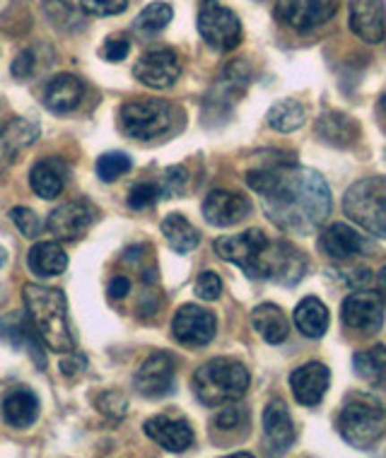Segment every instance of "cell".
I'll return each mask as SVG.
<instances>
[{"mask_svg": "<svg viewBox=\"0 0 386 458\" xmlns=\"http://www.w3.org/2000/svg\"><path fill=\"white\" fill-rule=\"evenodd\" d=\"M246 183L259 193L266 217L287 234H309L331 213V189L309 166L273 159L249 169Z\"/></svg>", "mask_w": 386, "mask_h": 458, "instance_id": "obj_1", "label": "cell"}, {"mask_svg": "<svg viewBox=\"0 0 386 458\" xmlns=\"http://www.w3.org/2000/svg\"><path fill=\"white\" fill-rule=\"evenodd\" d=\"M24 311L39 340L51 352L65 355L75 350L71 321H68V300L61 290L44 284H24Z\"/></svg>", "mask_w": 386, "mask_h": 458, "instance_id": "obj_2", "label": "cell"}, {"mask_svg": "<svg viewBox=\"0 0 386 458\" xmlns=\"http://www.w3.org/2000/svg\"><path fill=\"white\" fill-rule=\"evenodd\" d=\"M249 369L232 357H215L201 364L193 374V394L208 408L236 403L249 388Z\"/></svg>", "mask_w": 386, "mask_h": 458, "instance_id": "obj_3", "label": "cell"}, {"mask_svg": "<svg viewBox=\"0 0 386 458\" xmlns=\"http://www.w3.org/2000/svg\"><path fill=\"white\" fill-rule=\"evenodd\" d=\"M182 111L159 99H135L121 106L118 126L133 140H155L176 131Z\"/></svg>", "mask_w": 386, "mask_h": 458, "instance_id": "obj_4", "label": "cell"}, {"mask_svg": "<svg viewBox=\"0 0 386 458\" xmlns=\"http://www.w3.org/2000/svg\"><path fill=\"white\" fill-rule=\"evenodd\" d=\"M339 432L355 449H370L386 432V412L367 395H350L339 415Z\"/></svg>", "mask_w": 386, "mask_h": 458, "instance_id": "obj_5", "label": "cell"}, {"mask_svg": "<svg viewBox=\"0 0 386 458\" xmlns=\"http://www.w3.org/2000/svg\"><path fill=\"white\" fill-rule=\"evenodd\" d=\"M347 217L374 237L386 239V176H367L353 183L343 198Z\"/></svg>", "mask_w": 386, "mask_h": 458, "instance_id": "obj_6", "label": "cell"}, {"mask_svg": "<svg viewBox=\"0 0 386 458\" xmlns=\"http://www.w3.org/2000/svg\"><path fill=\"white\" fill-rule=\"evenodd\" d=\"M307 256L287 242H270L263 246L259 263L253 268V280H270L278 284H297L307 276Z\"/></svg>", "mask_w": 386, "mask_h": 458, "instance_id": "obj_7", "label": "cell"}, {"mask_svg": "<svg viewBox=\"0 0 386 458\" xmlns=\"http://www.w3.org/2000/svg\"><path fill=\"white\" fill-rule=\"evenodd\" d=\"M198 32L208 47L232 51L242 41V22L220 0H201L198 5Z\"/></svg>", "mask_w": 386, "mask_h": 458, "instance_id": "obj_8", "label": "cell"}, {"mask_svg": "<svg viewBox=\"0 0 386 458\" xmlns=\"http://www.w3.org/2000/svg\"><path fill=\"white\" fill-rule=\"evenodd\" d=\"M97 217H99V210L90 200H71L48 215L47 229L56 242H78L85 237L87 229L95 225Z\"/></svg>", "mask_w": 386, "mask_h": 458, "instance_id": "obj_9", "label": "cell"}, {"mask_svg": "<svg viewBox=\"0 0 386 458\" xmlns=\"http://www.w3.org/2000/svg\"><path fill=\"white\" fill-rule=\"evenodd\" d=\"M172 333L176 343L186 348H203L218 333V318L213 311L198 307V304H184L172 318Z\"/></svg>", "mask_w": 386, "mask_h": 458, "instance_id": "obj_10", "label": "cell"}, {"mask_svg": "<svg viewBox=\"0 0 386 458\" xmlns=\"http://www.w3.org/2000/svg\"><path fill=\"white\" fill-rule=\"evenodd\" d=\"M343 326L363 335H374L384 326V300L372 293L347 294L340 304Z\"/></svg>", "mask_w": 386, "mask_h": 458, "instance_id": "obj_11", "label": "cell"}, {"mask_svg": "<svg viewBox=\"0 0 386 458\" xmlns=\"http://www.w3.org/2000/svg\"><path fill=\"white\" fill-rule=\"evenodd\" d=\"M339 10V0H278V20L297 32H309L329 22Z\"/></svg>", "mask_w": 386, "mask_h": 458, "instance_id": "obj_12", "label": "cell"}, {"mask_svg": "<svg viewBox=\"0 0 386 458\" xmlns=\"http://www.w3.org/2000/svg\"><path fill=\"white\" fill-rule=\"evenodd\" d=\"M182 75V61L172 48H155L141 55V61L135 64L133 78L152 89L172 88L174 82Z\"/></svg>", "mask_w": 386, "mask_h": 458, "instance_id": "obj_13", "label": "cell"}, {"mask_svg": "<svg viewBox=\"0 0 386 458\" xmlns=\"http://www.w3.org/2000/svg\"><path fill=\"white\" fill-rule=\"evenodd\" d=\"M266 244H269V237L261 229H246L242 234H229V237L218 239L215 242V253L220 256L222 261L239 266L246 276L252 277Z\"/></svg>", "mask_w": 386, "mask_h": 458, "instance_id": "obj_14", "label": "cell"}, {"mask_svg": "<svg viewBox=\"0 0 386 458\" xmlns=\"http://www.w3.org/2000/svg\"><path fill=\"white\" fill-rule=\"evenodd\" d=\"M174 377H176V362L167 352H152L145 362L138 367L133 377V386L138 394L148 398H162L172 394Z\"/></svg>", "mask_w": 386, "mask_h": 458, "instance_id": "obj_15", "label": "cell"}, {"mask_svg": "<svg viewBox=\"0 0 386 458\" xmlns=\"http://www.w3.org/2000/svg\"><path fill=\"white\" fill-rule=\"evenodd\" d=\"M252 203L242 193L232 191H213L203 200V217L213 227H235L239 222L249 217Z\"/></svg>", "mask_w": 386, "mask_h": 458, "instance_id": "obj_16", "label": "cell"}, {"mask_svg": "<svg viewBox=\"0 0 386 458\" xmlns=\"http://www.w3.org/2000/svg\"><path fill=\"white\" fill-rule=\"evenodd\" d=\"M142 429L152 442L159 444L165 451H172V454H182V451L191 449L196 444V435H193V429H191L186 420L155 415L142 425Z\"/></svg>", "mask_w": 386, "mask_h": 458, "instance_id": "obj_17", "label": "cell"}, {"mask_svg": "<svg viewBox=\"0 0 386 458\" xmlns=\"http://www.w3.org/2000/svg\"><path fill=\"white\" fill-rule=\"evenodd\" d=\"M331 384V371L322 362H307L297 367L290 374V388L297 403L302 405H319L323 401V395L329 391Z\"/></svg>", "mask_w": 386, "mask_h": 458, "instance_id": "obj_18", "label": "cell"}, {"mask_svg": "<svg viewBox=\"0 0 386 458\" xmlns=\"http://www.w3.org/2000/svg\"><path fill=\"white\" fill-rule=\"evenodd\" d=\"M0 340L8 343L13 350H24L37 362L39 369L47 367V357H44V350L39 345L41 340L30 324L27 311L24 314H8V317L0 318Z\"/></svg>", "mask_w": 386, "mask_h": 458, "instance_id": "obj_19", "label": "cell"}, {"mask_svg": "<svg viewBox=\"0 0 386 458\" xmlns=\"http://www.w3.org/2000/svg\"><path fill=\"white\" fill-rule=\"evenodd\" d=\"M350 30L367 44H379L384 39V0H350Z\"/></svg>", "mask_w": 386, "mask_h": 458, "instance_id": "obj_20", "label": "cell"}, {"mask_svg": "<svg viewBox=\"0 0 386 458\" xmlns=\"http://www.w3.org/2000/svg\"><path fill=\"white\" fill-rule=\"evenodd\" d=\"M319 249L336 261H346L357 253L374 251L372 242H367L363 234H357L353 227H347L343 222H336L331 227L323 229L322 237H319Z\"/></svg>", "mask_w": 386, "mask_h": 458, "instance_id": "obj_21", "label": "cell"}, {"mask_svg": "<svg viewBox=\"0 0 386 458\" xmlns=\"http://www.w3.org/2000/svg\"><path fill=\"white\" fill-rule=\"evenodd\" d=\"M263 437L273 454H283L295 444V422L280 398H273L263 411Z\"/></svg>", "mask_w": 386, "mask_h": 458, "instance_id": "obj_22", "label": "cell"}, {"mask_svg": "<svg viewBox=\"0 0 386 458\" xmlns=\"http://www.w3.org/2000/svg\"><path fill=\"white\" fill-rule=\"evenodd\" d=\"M0 412H3V420H5L10 427L27 429V427H32L34 422H37V418H39V395L24 386L10 388V391H5V395H3Z\"/></svg>", "mask_w": 386, "mask_h": 458, "instance_id": "obj_23", "label": "cell"}, {"mask_svg": "<svg viewBox=\"0 0 386 458\" xmlns=\"http://www.w3.org/2000/svg\"><path fill=\"white\" fill-rule=\"evenodd\" d=\"M82 97H85V85L71 72H61V75L51 78L44 89V104L54 114H71L73 109H78Z\"/></svg>", "mask_w": 386, "mask_h": 458, "instance_id": "obj_24", "label": "cell"}, {"mask_svg": "<svg viewBox=\"0 0 386 458\" xmlns=\"http://www.w3.org/2000/svg\"><path fill=\"white\" fill-rule=\"evenodd\" d=\"M37 138H39V126L34 121L13 119L5 123L0 128V165L13 162L20 152L34 145Z\"/></svg>", "mask_w": 386, "mask_h": 458, "instance_id": "obj_25", "label": "cell"}, {"mask_svg": "<svg viewBox=\"0 0 386 458\" xmlns=\"http://www.w3.org/2000/svg\"><path fill=\"white\" fill-rule=\"evenodd\" d=\"M252 324L259 331V335L270 345H280L290 335V321L285 317V311L278 304H259L252 311Z\"/></svg>", "mask_w": 386, "mask_h": 458, "instance_id": "obj_26", "label": "cell"}, {"mask_svg": "<svg viewBox=\"0 0 386 458\" xmlns=\"http://www.w3.org/2000/svg\"><path fill=\"white\" fill-rule=\"evenodd\" d=\"M27 266L34 276L39 277H58L68 268V256L58 242H39L27 253Z\"/></svg>", "mask_w": 386, "mask_h": 458, "instance_id": "obj_27", "label": "cell"}, {"mask_svg": "<svg viewBox=\"0 0 386 458\" xmlns=\"http://www.w3.org/2000/svg\"><path fill=\"white\" fill-rule=\"evenodd\" d=\"M316 135L336 148H350L360 138V126H357V121L340 111H329L316 123Z\"/></svg>", "mask_w": 386, "mask_h": 458, "instance_id": "obj_28", "label": "cell"}, {"mask_svg": "<svg viewBox=\"0 0 386 458\" xmlns=\"http://www.w3.org/2000/svg\"><path fill=\"white\" fill-rule=\"evenodd\" d=\"M30 183H32L34 193L44 200L58 198L65 186V166L54 159H41L32 166Z\"/></svg>", "mask_w": 386, "mask_h": 458, "instance_id": "obj_29", "label": "cell"}, {"mask_svg": "<svg viewBox=\"0 0 386 458\" xmlns=\"http://www.w3.org/2000/svg\"><path fill=\"white\" fill-rule=\"evenodd\" d=\"M159 227H162V234H165L169 249L174 253H179V256L191 253L198 246V242H201L198 229L182 213H169Z\"/></svg>", "mask_w": 386, "mask_h": 458, "instance_id": "obj_30", "label": "cell"}, {"mask_svg": "<svg viewBox=\"0 0 386 458\" xmlns=\"http://www.w3.org/2000/svg\"><path fill=\"white\" fill-rule=\"evenodd\" d=\"M329 309L316 297H305L295 309V326L307 338H322L329 331Z\"/></svg>", "mask_w": 386, "mask_h": 458, "instance_id": "obj_31", "label": "cell"}, {"mask_svg": "<svg viewBox=\"0 0 386 458\" xmlns=\"http://www.w3.org/2000/svg\"><path fill=\"white\" fill-rule=\"evenodd\" d=\"M269 126L280 131V133H292L297 128L305 126V119H307V111L297 99H280L269 109Z\"/></svg>", "mask_w": 386, "mask_h": 458, "instance_id": "obj_32", "label": "cell"}, {"mask_svg": "<svg viewBox=\"0 0 386 458\" xmlns=\"http://www.w3.org/2000/svg\"><path fill=\"white\" fill-rule=\"evenodd\" d=\"M174 20V8L165 0H155L148 8L141 10V15L135 17V30L145 34H158L169 27Z\"/></svg>", "mask_w": 386, "mask_h": 458, "instance_id": "obj_33", "label": "cell"}, {"mask_svg": "<svg viewBox=\"0 0 386 458\" xmlns=\"http://www.w3.org/2000/svg\"><path fill=\"white\" fill-rule=\"evenodd\" d=\"M357 377L365 381H382L386 377V348L377 345V348L357 352L353 360Z\"/></svg>", "mask_w": 386, "mask_h": 458, "instance_id": "obj_34", "label": "cell"}, {"mask_svg": "<svg viewBox=\"0 0 386 458\" xmlns=\"http://www.w3.org/2000/svg\"><path fill=\"white\" fill-rule=\"evenodd\" d=\"M44 13L64 32H71L75 27H82V20H80L78 10L71 5V0H44Z\"/></svg>", "mask_w": 386, "mask_h": 458, "instance_id": "obj_35", "label": "cell"}, {"mask_svg": "<svg viewBox=\"0 0 386 458\" xmlns=\"http://www.w3.org/2000/svg\"><path fill=\"white\" fill-rule=\"evenodd\" d=\"M131 166H133V162L124 152H107V155L97 159V176L102 182H116V179L131 172Z\"/></svg>", "mask_w": 386, "mask_h": 458, "instance_id": "obj_36", "label": "cell"}, {"mask_svg": "<svg viewBox=\"0 0 386 458\" xmlns=\"http://www.w3.org/2000/svg\"><path fill=\"white\" fill-rule=\"evenodd\" d=\"M246 422H249L246 411H242V408H225L213 420V427L215 432H222V435H246Z\"/></svg>", "mask_w": 386, "mask_h": 458, "instance_id": "obj_37", "label": "cell"}, {"mask_svg": "<svg viewBox=\"0 0 386 458\" xmlns=\"http://www.w3.org/2000/svg\"><path fill=\"white\" fill-rule=\"evenodd\" d=\"M97 408H99L104 418L118 422V420L126 418L128 398L121 391H104V394L97 395Z\"/></svg>", "mask_w": 386, "mask_h": 458, "instance_id": "obj_38", "label": "cell"}, {"mask_svg": "<svg viewBox=\"0 0 386 458\" xmlns=\"http://www.w3.org/2000/svg\"><path fill=\"white\" fill-rule=\"evenodd\" d=\"M159 198H162V189H159L158 183L138 182L133 183V189L128 191V206L133 208V210H142V208L155 206Z\"/></svg>", "mask_w": 386, "mask_h": 458, "instance_id": "obj_39", "label": "cell"}, {"mask_svg": "<svg viewBox=\"0 0 386 458\" xmlns=\"http://www.w3.org/2000/svg\"><path fill=\"white\" fill-rule=\"evenodd\" d=\"M10 217H13L17 229H20L27 239H37L41 234V220L37 217L34 210H30V208H24V206L13 208V210H10Z\"/></svg>", "mask_w": 386, "mask_h": 458, "instance_id": "obj_40", "label": "cell"}, {"mask_svg": "<svg viewBox=\"0 0 386 458\" xmlns=\"http://www.w3.org/2000/svg\"><path fill=\"white\" fill-rule=\"evenodd\" d=\"M80 8L92 17H111L126 13L128 0H80Z\"/></svg>", "mask_w": 386, "mask_h": 458, "instance_id": "obj_41", "label": "cell"}, {"mask_svg": "<svg viewBox=\"0 0 386 458\" xmlns=\"http://www.w3.org/2000/svg\"><path fill=\"white\" fill-rule=\"evenodd\" d=\"M193 293L205 301H215L220 300L222 294V280L218 273L213 270H203L201 276L196 277V284H193Z\"/></svg>", "mask_w": 386, "mask_h": 458, "instance_id": "obj_42", "label": "cell"}, {"mask_svg": "<svg viewBox=\"0 0 386 458\" xmlns=\"http://www.w3.org/2000/svg\"><path fill=\"white\" fill-rule=\"evenodd\" d=\"M186 183H189V172L184 166H169L165 174V183L159 189H162V196L179 198L186 191Z\"/></svg>", "mask_w": 386, "mask_h": 458, "instance_id": "obj_43", "label": "cell"}, {"mask_svg": "<svg viewBox=\"0 0 386 458\" xmlns=\"http://www.w3.org/2000/svg\"><path fill=\"white\" fill-rule=\"evenodd\" d=\"M131 51V41L126 37H111V39L104 41L102 55L111 64H118V61H124Z\"/></svg>", "mask_w": 386, "mask_h": 458, "instance_id": "obj_44", "label": "cell"}, {"mask_svg": "<svg viewBox=\"0 0 386 458\" xmlns=\"http://www.w3.org/2000/svg\"><path fill=\"white\" fill-rule=\"evenodd\" d=\"M10 71H13V75L17 80L30 78L34 72V51H30V48L20 51L15 61H13V65H10Z\"/></svg>", "mask_w": 386, "mask_h": 458, "instance_id": "obj_45", "label": "cell"}, {"mask_svg": "<svg viewBox=\"0 0 386 458\" xmlns=\"http://www.w3.org/2000/svg\"><path fill=\"white\" fill-rule=\"evenodd\" d=\"M68 357L61 360V371H64L65 377H78L80 371L85 369V357L78 355L75 350L73 352H65Z\"/></svg>", "mask_w": 386, "mask_h": 458, "instance_id": "obj_46", "label": "cell"}, {"mask_svg": "<svg viewBox=\"0 0 386 458\" xmlns=\"http://www.w3.org/2000/svg\"><path fill=\"white\" fill-rule=\"evenodd\" d=\"M128 290H131V280L128 277H114L109 284V294L114 297V300H124L128 294Z\"/></svg>", "mask_w": 386, "mask_h": 458, "instance_id": "obj_47", "label": "cell"}, {"mask_svg": "<svg viewBox=\"0 0 386 458\" xmlns=\"http://www.w3.org/2000/svg\"><path fill=\"white\" fill-rule=\"evenodd\" d=\"M377 121H379V126H382V131L386 133V92L382 95V99H379L377 104Z\"/></svg>", "mask_w": 386, "mask_h": 458, "instance_id": "obj_48", "label": "cell"}, {"mask_svg": "<svg viewBox=\"0 0 386 458\" xmlns=\"http://www.w3.org/2000/svg\"><path fill=\"white\" fill-rule=\"evenodd\" d=\"M377 293L379 297L386 301V266L382 270H379V276H377Z\"/></svg>", "mask_w": 386, "mask_h": 458, "instance_id": "obj_49", "label": "cell"}, {"mask_svg": "<svg viewBox=\"0 0 386 458\" xmlns=\"http://www.w3.org/2000/svg\"><path fill=\"white\" fill-rule=\"evenodd\" d=\"M5 261H8V251H5V249L0 246V268L5 266Z\"/></svg>", "mask_w": 386, "mask_h": 458, "instance_id": "obj_50", "label": "cell"}]
</instances>
